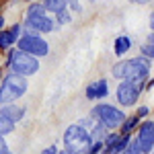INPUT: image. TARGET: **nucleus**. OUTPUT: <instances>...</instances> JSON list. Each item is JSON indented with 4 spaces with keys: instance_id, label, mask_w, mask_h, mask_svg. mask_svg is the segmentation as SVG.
Segmentation results:
<instances>
[{
    "instance_id": "obj_1",
    "label": "nucleus",
    "mask_w": 154,
    "mask_h": 154,
    "mask_svg": "<svg viewBox=\"0 0 154 154\" xmlns=\"http://www.w3.org/2000/svg\"><path fill=\"white\" fill-rule=\"evenodd\" d=\"M150 58L146 56H138V58H131V60H125V62H117L113 66L111 74L119 78V80H136V82H144L150 74Z\"/></svg>"
},
{
    "instance_id": "obj_2",
    "label": "nucleus",
    "mask_w": 154,
    "mask_h": 154,
    "mask_svg": "<svg viewBox=\"0 0 154 154\" xmlns=\"http://www.w3.org/2000/svg\"><path fill=\"white\" fill-rule=\"evenodd\" d=\"M88 144H91V130L84 128V121L74 123L64 131V150L66 152H86Z\"/></svg>"
},
{
    "instance_id": "obj_3",
    "label": "nucleus",
    "mask_w": 154,
    "mask_h": 154,
    "mask_svg": "<svg viewBox=\"0 0 154 154\" xmlns=\"http://www.w3.org/2000/svg\"><path fill=\"white\" fill-rule=\"evenodd\" d=\"M6 66L8 70L14 74H21V76H33L39 70V60L31 54H27L23 49H11L8 60H6Z\"/></svg>"
},
{
    "instance_id": "obj_4",
    "label": "nucleus",
    "mask_w": 154,
    "mask_h": 154,
    "mask_svg": "<svg viewBox=\"0 0 154 154\" xmlns=\"http://www.w3.org/2000/svg\"><path fill=\"white\" fill-rule=\"evenodd\" d=\"M27 86H29L27 84V76H21V74L11 72L4 78V82L0 84V105L14 103L17 99H21L27 93Z\"/></svg>"
},
{
    "instance_id": "obj_5",
    "label": "nucleus",
    "mask_w": 154,
    "mask_h": 154,
    "mask_svg": "<svg viewBox=\"0 0 154 154\" xmlns=\"http://www.w3.org/2000/svg\"><path fill=\"white\" fill-rule=\"evenodd\" d=\"M93 115H95L103 125H107L109 130H115L121 125V121L125 119V113L115 105H109V103H101V105H97L93 111H91Z\"/></svg>"
},
{
    "instance_id": "obj_6",
    "label": "nucleus",
    "mask_w": 154,
    "mask_h": 154,
    "mask_svg": "<svg viewBox=\"0 0 154 154\" xmlns=\"http://www.w3.org/2000/svg\"><path fill=\"white\" fill-rule=\"evenodd\" d=\"M17 45H19V49H23V51L35 56V58H41V56H48L49 54V43L43 37H39L37 33H27L25 31L23 35L19 37Z\"/></svg>"
},
{
    "instance_id": "obj_7",
    "label": "nucleus",
    "mask_w": 154,
    "mask_h": 154,
    "mask_svg": "<svg viewBox=\"0 0 154 154\" xmlns=\"http://www.w3.org/2000/svg\"><path fill=\"white\" fill-rule=\"evenodd\" d=\"M142 88H144V82H136V80H121V82H119V86H117V91H115L117 103L121 107L136 105Z\"/></svg>"
},
{
    "instance_id": "obj_8",
    "label": "nucleus",
    "mask_w": 154,
    "mask_h": 154,
    "mask_svg": "<svg viewBox=\"0 0 154 154\" xmlns=\"http://www.w3.org/2000/svg\"><path fill=\"white\" fill-rule=\"evenodd\" d=\"M25 27H27V33H51L56 29V23L49 19L48 14H41V17H25Z\"/></svg>"
},
{
    "instance_id": "obj_9",
    "label": "nucleus",
    "mask_w": 154,
    "mask_h": 154,
    "mask_svg": "<svg viewBox=\"0 0 154 154\" xmlns=\"http://www.w3.org/2000/svg\"><path fill=\"white\" fill-rule=\"evenodd\" d=\"M136 140L142 146V154L152 152V148H154V123L152 121H144L138 128V138Z\"/></svg>"
},
{
    "instance_id": "obj_10",
    "label": "nucleus",
    "mask_w": 154,
    "mask_h": 154,
    "mask_svg": "<svg viewBox=\"0 0 154 154\" xmlns=\"http://www.w3.org/2000/svg\"><path fill=\"white\" fill-rule=\"evenodd\" d=\"M109 95V82L105 78H99L86 86V99L88 101H99V99H105Z\"/></svg>"
},
{
    "instance_id": "obj_11",
    "label": "nucleus",
    "mask_w": 154,
    "mask_h": 154,
    "mask_svg": "<svg viewBox=\"0 0 154 154\" xmlns=\"http://www.w3.org/2000/svg\"><path fill=\"white\" fill-rule=\"evenodd\" d=\"M21 37V25H11V29H4L0 31V49L6 51V49L14 45Z\"/></svg>"
},
{
    "instance_id": "obj_12",
    "label": "nucleus",
    "mask_w": 154,
    "mask_h": 154,
    "mask_svg": "<svg viewBox=\"0 0 154 154\" xmlns=\"http://www.w3.org/2000/svg\"><path fill=\"white\" fill-rule=\"evenodd\" d=\"M0 113H2L4 117H8L11 121H19V119H23L25 109L19 107V105H14V103H4V105L0 107Z\"/></svg>"
},
{
    "instance_id": "obj_13",
    "label": "nucleus",
    "mask_w": 154,
    "mask_h": 154,
    "mask_svg": "<svg viewBox=\"0 0 154 154\" xmlns=\"http://www.w3.org/2000/svg\"><path fill=\"white\" fill-rule=\"evenodd\" d=\"M113 48H115V56H125V51H130L131 48V39L128 35H119L113 43Z\"/></svg>"
},
{
    "instance_id": "obj_14",
    "label": "nucleus",
    "mask_w": 154,
    "mask_h": 154,
    "mask_svg": "<svg viewBox=\"0 0 154 154\" xmlns=\"http://www.w3.org/2000/svg\"><path fill=\"white\" fill-rule=\"evenodd\" d=\"M138 123H140V117H138V115H130V117H125L121 121V125H119L121 130L119 131H121V134H131V131L138 128Z\"/></svg>"
},
{
    "instance_id": "obj_15",
    "label": "nucleus",
    "mask_w": 154,
    "mask_h": 154,
    "mask_svg": "<svg viewBox=\"0 0 154 154\" xmlns=\"http://www.w3.org/2000/svg\"><path fill=\"white\" fill-rule=\"evenodd\" d=\"M45 12H48V8L43 6V2H31L25 17H41V14H45Z\"/></svg>"
},
{
    "instance_id": "obj_16",
    "label": "nucleus",
    "mask_w": 154,
    "mask_h": 154,
    "mask_svg": "<svg viewBox=\"0 0 154 154\" xmlns=\"http://www.w3.org/2000/svg\"><path fill=\"white\" fill-rule=\"evenodd\" d=\"M41 2L49 12H58L62 8H66V4H68V0H41Z\"/></svg>"
},
{
    "instance_id": "obj_17",
    "label": "nucleus",
    "mask_w": 154,
    "mask_h": 154,
    "mask_svg": "<svg viewBox=\"0 0 154 154\" xmlns=\"http://www.w3.org/2000/svg\"><path fill=\"white\" fill-rule=\"evenodd\" d=\"M14 130V121H11L8 117H4L2 113H0V136H6V134H11Z\"/></svg>"
},
{
    "instance_id": "obj_18",
    "label": "nucleus",
    "mask_w": 154,
    "mask_h": 154,
    "mask_svg": "<svg viewBox=\"0 0 154 154\" xmlns=\"http://www.w3.org/2000/svg\"><path fill=\"white\" fill-rule=\"evenodd\" d=\"M130 134H121L119 136V140L117 144H115V148H113V154H117V152H125V148H128V144H130Z\"/></svg>"
},
{
    "instance_id": "obj_19",
    "label": "nucleus",
    "mask_w": 154,
    "mask_h": 154,
    "mask_svg": "<svg viewBox=\"0 0 154 154\" xmlns=\"http://www.w3.org/2000/svg\"><path fill=\"white\" fill-rule=\"evenodd\" d=\"M56 21H58V25H68L72 21V14L70 11H66V8H62V11L56 12Z\"/></svg>"
},
{
    "instance_id": "obj_20",
    "label": "nucleus",
    "mask_w": 154,
    "mask_h": 154,
    "mask_svg": "<svg viewBox=\"0 0 154 154\" xmlns=\"http://www.w3.org/2000/svg\"><path fill=\"white\" fill-rule=\"evenodd\" d=\"M125 152H128V154H142V146H140L138 140H130L128 148H125Z\"/></svg>"
},
{
    "instance_id": "obj_21",
    "label": "nucleus",
    "mask_w": 154,
    "mask_h": 154,
    "mask_svg": "<svg viewBox=\"0 0 154 154\" xmlns=\"http://www.w3.org/2000/svg\"><path fill=\"white\" fill-rule=\"evenodd\" d=\"M140 54L146 56V58H150V60H154V43L148 41L146 45H142V48H140Z\"/></svg>"
},
{
    "instance_id": "obj_22",
    "label": "nucleus",
    "mask_w": 154,
    "mask_h": 154,
    "mask_svg": "<svg viewBox=\"0 0 154 154\" xmlns=\"http://www.w3.org/2000/svg\"><path fill=\"white\" fill-rule=\"evenodd\" d=\"M148 113H150V109H148V107H146V105H144V107H140V109L136 111V115H138V117H140V119H142V117H146Z\"/></svg>"
},
{
    "instance_id": "obj_23",
    "label": "nucleus",
    "mask_w": 154,
    "mask_h": 154,
    "mask_svg": "<svg viewBox=\"0 0 154 154\" xmlns=\"http://www.w3.org/2000/svg\"><path fill=\"white\" fill-rule=\"evenodd\" d=\"M8 152V144L4 142V136H0V154H6Z\"/></svg>"
},
{
    "instance_id": "obj_24",
    "label": "nucleus",
    "mask_w": 154,
    "mask_h": 154,
    "mask_svg": "<svg viewBox=\"0 0 154 154\" xmlns=\"http://www.w3.org/2000/svg\"><path fill=\"white\" fill-rule=\"evenodd\" d=\"M68 2H70V8H72V11H76V12L82 11V8H80V4H78V0H68Z\"/></svg>"
},
{
    "instance_id": "obj_25",
    "label": "nucleus",
    "mask_w": 154,
    "mask_h": 154,
    "mask_svg": "<svg viewBox=\"0 0 154 154\" xmlns=\"http://www.w3.org/2000/svg\"><path fill=\"white\" fill-rule=\"evenodd\" d=\"M56 152H58V148H56V146H49V148L43 150V154H56Z\"/></svg>"
},
{
    "instance_id": "obj_26",
    "label": "nucleus",
    "mask_w": 154,
    "mask_h": 154,
    "mask_svg": "<svg viewBox=\"0 0 154 154\" xmlns=\"http://www.w3.org/2000/svg\"><path fill=\"white\" fill-rule=\"evenodd\" d=\"M131 2H134V4H148L150 0H131Z\"/></svg>"
},
{
    "instance_id": "obj_27",
    "label": "nucleus",
    "mask_w": 154,
    "mask_h": 154,
    "mask_svg": "<svg viewBox=\"0 0 154 154\" xmlns=\"http://www.w3.org/2000/svg\"><path fill=\"white\" fill-rule=\"evenodd\" d=\"M150 27H152V31H154V12L150 14Z\"/></svg>"
},
{
    "instance_id": "obj_28",
    "label": "nucleus",
    "mask_w": 154,
    "mask_h": 154,
    "mask_svg": "<svg viewBox=\"0 0 154 154\" xmlns=\"http://www.w3.org/2000/svg\"><path fill=\"white\" fill-rule=\"evenodd\" d=\"M148 41H150V43H154V31L150 33V35H148Z\"/></svg>"
},
{
    "instance_id": "obj_29",
    "label": "nucleus",
    "mask_w": 154,
    "mask_h": 154,
    "mask_svg": "<svg viewBox=\"0 0 154 154\" xmlns=\"http://www.w3.org/2000/svg\"><path fill=\"white\" fill-rule=\"evenodd\" d=\"M4 29V17H0V31Z\"/></svg>"
},
{
    "instance_id": "obj_30",
    "label": "nucleus",
    "mask_w": 154,
    "mask_h": 154,
    "mask_svg": "<svg viewBox=\"0 0 154 154\" xmlns=\"http://www.w3.org/2000/svg\"><path fill=\"white\" fill-rule=\"evenodd\" d=\"M148 86H154V80H152V82H150V84H148Z\"/></svg>"
},
{
    "instance_id": "obj_31",
    "label": "nucleus",
    "mask_w": 154,
    "mask_h": 154,
    "mask_svg": "<svg viewBox=\"0 0 154 154\" xmlns=\"http://www.w3.org/2000/svg\"><path fill=\"white\" fill-rule=\"evenodd\" d=\"M25 2H33V0H25Z\"/></svg>"
},
{
    "instance_id": "obj_32",
    "label": "nucleus",
    "mask_w": 154,
    "mask_h": 154,
    "mask_svg": "<svg viewBox=\"0 0 154 154\" xmlns=\"http://www.w3.org/2000/svg\"><path fill=\"white\" fill-rule=\"evenodd\" d=\"M0 80H2V74H0Z\"/></svg>"
},
{
    "instance_id": "obj_33",
    "label": "nucleus",
    "mask_w": 154,
    "mask_h": 154,
    "mask_svg": "<svg viewBox=\"0 0 154 154\" xmlns=\"http://www.w3.org/2000/svg\"><path fill=\"white\" fill-rule=\"evenodd\" d=\"M91 2H95V0H91Z\"/></svg>"
},
{
    "instance_id": "obj_34",
    "label": "nucleus",
    "mask_w": 154,
    "mask_h": 154,
    "mask_svg": "<svg viewBox=\"0 0 154 154\" xmlns=\"http://www.w3.org/2000/svg\"><path fill=\"white\" fill-rule=\"evenodd\" d=\"M152 152H154V148H152Z\"/></svg>"
}]
</instances>
